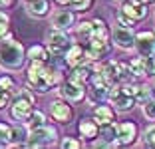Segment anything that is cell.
I'll return each instance as SVG.
<instances>
[{"label":"cell","instance_id":"11","mask_svg":"<svg viewBox=\"0 0 155 149\" xmlns=\"http://www.w3.org/2000/svg\"><path fill=\"white\" fill-rule=\"evenodd\" d=\"M90 60V56H87L86 48L80 44L76 46H70L68 50H66V64H68L70 68H76V66H84V64Z\"/></svg>","mask_w":155,"mask_h":149},{"label":"cell","instance_id":"18","mask_svg":"<svg viewBox=\"0 0 155 149\" xmlns=\"http://www.w3.org/2000/svg\"><path fill=\"white\" fill-rule=\"evenodd\" d=\"M78 127H80V135H82L84 139H96L97 133H100V125L90 118H84Z\"/></svg>","mask_w":155,"mask_h":149},{"label":"cell","instance_id":"16","mask_svg":"<svg viewBox=\"0 0 155 149\" xmlns=\"http://www.w3.org/2000/svg\"><path fill=\"white\" fill-rule=\"evenodd\" d=\"M52 26L60 28V30H68L74 26V12L70 10H58V12L52 16Z\"/></svg>","mask_w":155,"mask_h":149},{"label":"cell","instance_id":"14","mask_svg":"<svg viewBox=\"0 0 155 149\" xmlns=\"http://www.w3.org/2000/svg\"><path fill=\"white\" fill-rule=\"evenodd\" d=\"M137 137V127L131 121H123L117 125V143L119 145H131Z\"/></svg>","mask_w":155,"mask_h":149},{"label":"cell","instance_id":"24","mask_svg":"<svg viewBox=\"0 0 155 149\" xmlns=\"http://www.w3.org/2000/svg\"><path fill=\"white\" fill-rule=\"evenodd\" d=\"M26 137H28V133L24 127H12L10 129V143L12 145H20Z\"/></svg>","mask_w":155,"mask_h":149},{"label":"cell","instance_id":"6","mask_svg":"<svg viewBox=\"0 0 155 149\" xmlns=\"http://www.w3.org/2000/svg\"><path fill=\"white\" fill-rule=\"evenodd\" d=\"M119 12H121L123 16H127V18L135 24L137 20H143L147 16V6H145L143 0H125L121 4V10H119Z\"/></svg>","mask_w":155,"mask_h":149},{"label":"cell","instance_id":"3","mask_svg":"<svg viewBox=\"0 0 155 149\" xmlns=\"http://www.w3.org/2000/svg\"><path fill=\"white\" fill-rule=\"evenodd\" d=\"M58 139V131L56 127L50 125H42L36 129H30V135L26 137V145L28 147H44V145H52Z\"/></svg>","mask_w":155,"mask_h":149},{"label":"cell","instance_id":"26","mask_svg":"<svg viewBox=\"0 0 155 149\" xmlns=\"http://www.w3.org/2000/svg\"><path fill=\"white\" fill-rule=\"evenodd\" d=\"M151 94H153V90H151L149 86H139V88H137V91H135V101L143 104V101L151 99Z\"/></svg>","mask_w":155,"mask_h":149},{"label":"cell","instance_id":"4","mask_svg":"<svg viewBox=\"0 0 155 149\" xmlns=\"http://www.w3.org/2000/svg\"><path fill=\"white\" fill-rule=\"evenodd\" d=\"M46 48L48 52L54 56L58 54H64L66 50L70 48V38L64 30H60V28H52L48 34H46Z\"/></svg>","mask_w":155,"mask_h":149},{"label":"cell","instance_id":"20","mask_svg":"<svg viewBox=\"0 0 155 149\" xmlns=\"http://www.w3.org/2000/svg\"><path fill=\"white\" fill-rule=\"evenodd\" d=\"M28 58L36 60V62H48V60H50V52L42 44H34V46L28 48Z\"/></svg>","mask_w":155,"mask_h":149},{"label":"cell","instance_id":"35","mask_svg":"<svg viewBox=\"0 0 155 149\" xmlns=\"http://www.w3.org/2000/svg\"><path fill=\"white\" fill-rule=\"evenodd\" d=\"M10 101V91H6L4 88H0V109H4Z\"/></svg>","mask_w":155,"mask_h":149},{"label":"cell","instance_id":"5","mask_svg":"<svg viewBox=\"0 0 155 149\" xmlns=\"http://www.w3.org/2000/svg\"><path fill=\"white\" fill-rule=\"evenodd\" d=\"M96 72H100L101 78H104L110 86H114V84H117V81L123 80V64L115 62V60H110V62L97 66Z\"/></svg>","mask_w":155,"mask_h":149},{"label":"cell","instance_id":"22","mask_svg":"<svg viewBox=\"0 0 155 149\" xmlns=\"http://www.w3.org/2000/svg\"><path fill=\"white\" fill-rule=\"evenodd\" d=\"M91 34H94V24H91V22H82V24H78L76 36L80 38V40L87 42V40L91 38Z\"/></svg>","mask_w":155,"mask_h":149},{"label":"cell","instance_id":"2","mask_svg":"<svg viewBox=\"0 0 155 149\" xmlns=\"http://www.w3.org/2000/svg\"><path fill=\"white\" fill-rule=\"evenodd\" d=\"M26 58V50L18 40H14L12 34H6L0 40V66L4 70H20Z\"/></svg>","mask_w":155,"mask_h":149},{"label":"cell","instance_id":"34","mask_svg":"<svg viewBox=\"0 0 155 149\" xmlns=\"http://www.w3.org/2000/svg\"><path fill=\"white\" fill-rule=\"evenodd\" d=\"M0 88H4L6 91H12L14 90V80L8 78V76H2L0 78Z\"/></svg>","mask_w":155,"mask_h":149},{"label":"cell","instance_id":"38","mask_svg":"<svg viewBox=\"0 0 155 149\" xmlns=\"http://www.w3.org/2000/svg\"><path fill=\"white\" fill-rule=\"evenodd\" d=\"M54 2H58V4H62V6H66L70 2V0H54Z\"/></svg>","mask_w":155,"mask_h":149},{"label":"cell","instance_id":"17","mask_svg":"<svg viewBox=\"0 0 155 149\" xmlns=\"http://www.w3.org/2000/svg\"><path fill=\"white\" fill-rule=\"evenodd\" d=\"M91 115H94V121H96L97 125H105V123H111L115 119V113L110 105H97Z\"/></svg>","mask_w":155,"mask_h":149},{"label":"cell","instance_id":"9","mask_svg":"<svg viewBox=\"0 0 155 149\" xmlns=\"http://www.w3.org/2000/svg\"><path fill=\"white\" fill-rule=\"evenodd\" d=\"M114 42L119 46V48H123V50H131L133 46H135V36H133L131 28L123 26V24L115 26L114 28Z\"/></svg>","mask_w":155,"mask_h":149},{"label":"cell","instance_id":"30","mask_svg":"<svg viewBox=\"0 0 155 149\" xmlns=\"http://www.w3.org/2000/svg\"><path fill=\"white\" fill-rule=\"evenodd\" d=\"M143 64H145V76H155V54L143 56Z\"/></svg>","mask_w":155,"mask_h":149},{"label":"cell","instance_id":"27","mask_svg":"<svg viewBox=\"0 0 155 149\" xmlns=\"http://www.w3.org/2000/svg\"><path fill=\"white\" fill-rule=\"evenodd\" d=\"M68 4L72 6L76 12H86V10L90 8L91 4H94V0H70Z\"/></svg>","mask_w":155,"mask_h":149},{"label":"cell","instance_id":"32","mask_svg":"<svg viewBox=\"0 0 155 149\" xmlns=\"http://www.w3.org/2000/svg\"><path fill=\"white\" fill-rule=\"evenodd\" d=\"M80 145L82 143L78 139H74V137H64V139L60 141V147H64V149H78Z\"/></svg>","mask_w":155,"mask_h":149},{"label":"cell","instance_id":"25","mask_svg":"<svg viewBox=\"0 0 155 149\" xmlns=\"http://www.w3.org/2000/svg\"><path fill=\"white\" fill-rule=\"evenodd\" d=\"M129 70H131V76L139 78V76H145V64H143V58H133L129 62Z\"/></svg>","mask_w":155,"mask_h":149},{"label":"cell","instance_id":"40","mask_svg":"<svg viewBox=\"0 0 155 149\" xmlns=\"http://www.w3.org/2000/svg\"><path fill=\"white\" fill-rule=\"evenodd\" d=\"M153 34H155V32H153Z\"/></svg>","mask_w":155,"mask_h":149},{"label":"cell","instance_id":"31","mask_svg":"<svg viewBox=\"0 0 155 149\" xmlns=\"http://www.w3.org/2000/svg\"><path fill=\"white\" fill-rule=\"evenodd\" d=\"M8 24H10V18L8 14H4L2 10H0V40L8 34Z\"/></svg>","mask_w":155,"mask_h":149},{"label":"cell","instance_id":"1","mask_svg":"<svg viewBox=\"0 0 155 149\" xmlns=\"http://www.w3.org/2000/svg\"><path fill=\"white\" fill-rule=\"evenodd\" d=\"M62 81V74L54 68H48L46 62H36V60H30V66H28V76H26V84L30 90L34 91H48L50 88L58 86Z\"/></svg>","mask_w":155,"mask_h":149},{"label":"cell","instance_id":"15","mask_svg":"<svg viewBox=\"0 0 155 149\" xmlns=\"http://www.w3.org/2000/svg\"><path fill=\"white\" fill-rule=\"evenodd\" d=\"M26 12L34 18H44L50 12V0H28Z\"/></svg>","mask_w":155,"mask_h":149},{"label":"cell","instance_id":"13","mask_svg":"<svg viewBox=\"0 0 155 149\" xmlns=\"http://www.w3.org/2000/svg\"><path fill=\"white\" fill-rule=\"evenodd\" d=\"M86 52H87V56H90V60H100L110 52V44H107V40H100V38L91 36L90 40H87Z\"/></svg>","mask_w":155,"mask_h":149},{"label":"cell","instance_id":"10","mask_svg":"<svg viewBox=\"0 0 155 149\" xmlns=\"http://www.w3.org/2000/svg\"><path fill=\"white\" fill-rule=\"evenodd\" d=\"M135 48L141 56L155 54V34L153 32H139L135 36Z\"/></svg>","mask_w":155,"mask_h":149},{"label":"cell","instance_id":"39","mask_svg":"<svg viewBox=\"0 0 155 149\" xmlns=\"http://www.w3.org/2000/svg\"><path fill=\"white\" fill-rule=\"evenodd\" d=\"M143 2H155V0H143Z\"/></svg>","mask_w":155,"mask_h":149},{"label":"cell","instance_id":"29","mask_svg":"<svg viewBox=\"0 0 155 149\" xmlns=\"http://www.w3.org/2000/svg\"><path fill=\"white\" fill-rule=\"evenodd\" d=\"M143 143H145L147 147H155V123L145 129V133H143Z\"/></svg>","mask_w":155,"mask_h":149},{"label":"cell","instance_id":"28","mask_svg":"<svg viewBox=\"0 0 155 149\" xmlns=\"http://www.w3.org/2000/svg\"><path fill=\"white\" fill-rule=\"evenodd\" d=\"M143 113H145V118L151 119V121H155V99H147V101H143Z\"/></svg>","mask_w":155,"mask_h":149},{"label":"cell","instance_id":"36","mask_svg":"<svg viewBox=\"0 0 155 149\" xmlns=\"http://www.w3.org/2000/svg\"><path fill=\"white\" fill-rule=\"evenodd\" d=\"M18 95H20V98H26L28 101H32V104H34V101H36V99H34V95L30 94V91H28V90H20V91H18Z\"/></svg>","mask_w":155,"mask_h":149},{"label":"cell","instance_id":"41","mask_svg":"<svg viewBox=\"0 0 155 149\" xmlns=\"http://www.w3.org/2000/svg\"><path fill=\"white\" fill-rule=\"evenodd\" d=\"M153 81H155V80H153Z\"/></svg>","mask_w":155,"mask_h":149},{"label":"cell","instance_id":"12","mask_svg":"<svg viewBox=\"0 0 155 149\" xmlns=\"http://www.w3.org/2000/svg\"><path fill=\"white\" fill-rule=\"evenodd\" d=\"M62 95H64L66 99H70V101H82L84 98H86V88H84V84H78V81H66L64 86H62Z\"/></svg>","mask_w":155,"mask_h":149},{"label":"cell","instance_id":"19","mask_svg":"<svg viewBox=\"0 0 155 149\" xmlns=\"http://www.w3.org/2000/svg\"><path fill=\"white\" fill-rule=\"evenodd\" d=\"M100 133H101V141H105L107 143V147L110 145H119L117 143V125H115L114 121L111 123H105V125H100Z\"/></svg>","mask_w":155,"mask_h":149},{"label":"cell","instance_id":"8","mask_svg":"<svg viewBox=\"0 0 155 149\" xmlns=\"http://www.w3.org/2000/svg\"><path fill=\"white\" fill-rule=\"evenodd\" d=\"M32 101H28L26 98H20V95H16V99H14L12 108H10V118L16 119V121H26L28 118H30V113H32Z\"/></svg>","mask_w":155,"mask_h":149},{"label":"cell","instance_id":"21","mask_svg":"<svg viewBox=\"0 0 155 149\" xmlns=\"http://www.w3.org/2000/svg\"><path fill=\"white\" fill-rule=\"evenodd\" d=\"M90 76H91V72L86 68V66H76L74 72H72V76H70V80L78 81V84H86V81H90Z\"/></svg>","mask_w":155,"mask_h":149},{"label":"cell","instance_id":"37","mask_svg":"<svg viewBox=\"0 0 155 149\" xmlns=\"http://www.w3.org/2000/svg\"><path fill=\"white\" fill-rule=\"evenodd\" d=\"M14 4V0H0V10H6Z\"/></svg>","mask_w":155,"mask_h":149},{"label":"cell","instance_id":"33","mask_svg":"<svg viewBox=\"0 0 155 149\" xmlns=\"http://www.w3.org/2000/svg\"><path fill=\"white\" fill-rule=\"evenodd\" d=\"M10 129H12L10 125L0 123V143H10Z\"/></svg>","mask_w":155,"mask_h":149},{"label":"cell","instance_id":"7","mask_svg":"<svg viewBox=\"0 0 155 149\" xmlns=\"http://www.w3.org/2000/svg\"><path fill=\"white\" fill-rule=\"evenodd\" d=\"M50 115L58 123H70L74 118V109L72 105H68V101L64 99H54L50 104Z\"/></svg>","mask_w":155,"mask_h":149},{"label":"cell","instance_id":"23","mask_svg":"<svg viewBox=\"0 0 155 149\" xmlns=\"http://www.w3.org/2000/svg\"><path fill=\"white\" fill-rule=\"evenodd\" d=\"M26 123H28V129H36V127H42V125H46V115H44L42 111H34V109H32L30 118L26 119Z\"/></svg>","mask_w":155,"mask_h":149}]
</instances>
